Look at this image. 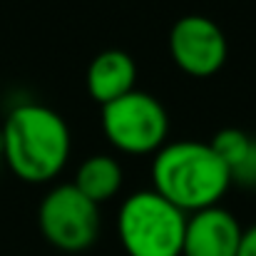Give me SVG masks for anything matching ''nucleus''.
<instances>
[{
	"instance_id": "nucleus-1",
	"label": "nucleus",
	"mask_w": 256,
	"mask_h": 256,
	"mask_svg": "<svg viewBox=\"0 0 256 256\" xmlns=\"http://www.w3.org/2000/svg\"><path fill=\"white\" fill-rule=\"evenodd\" d=\"M2 162L25 182L55 179L70 160L72 134L68 122L48 104L25 102L10 110L2 132Z\"/></svg>"
},
{
	"instance_id": "nucleus-2",
	"label": "nucleus",
	"mask_w": 256,
	"mask_h": 256,
	"mask_svg": "<svg viewBox=\"0 0 256 256\" xmlns=\"http://www.w3.org/2000/svg\"><path fill=\"white\" fill-rule=\"evenodd\" d=\"M154 192L184 214L216 206L232 186L229 170L214 154L209 142L179 140L164 144L152 164Z\"/></svg>"
},
{
	"instance_id": "nucleus-3",
	"label": "nucleus",
	"mask_w": 256,
	"mask_h": 256,
	"mask_svg": "<svg viewBox=\"0 0 256 256\" xmlns=\"http://www.w3.org/2000/svg\"><path fill=\"white\" fill-rule=\"evenodd\" d=\"M186 216L154 189L130 194L117 214V234L127 256H182Z\"/></svg>"
},
{
	"instance_id": "nucleus-4",
	"label": "nucleus",
	"mask_w": 256,
	"mask_h": 256,
	"mask_svg": "<svg viewBox=\"0 0 256 256\" xmlns=\"http://www.w3.org/2000/svg\"><path fill=\"white\" fill-rule=\"evenodd\" d=\"M102 130L110 144L127 154H157L170 132L164 104L150 92L132 90L102 104Z\"/></svg>"
},
{
	"instance_id": "nucleus-5",
	"label": "nucleus",
	"mask_w": 256,
	"mask_h": 256,
	"mask_svg": "<svg viewBox=\"0 0 256 256\" xmlns=\"http://www.w3.org/2000/svg\"><path fill=\"white\" fill-rule=\"evenodd\" d=\"M42 236L60 252H85L100 236V206L70 182L52 186L38 209Z\"/></svg>"
},
{
	"instance_id": "nucleus-6",
	"label": "nucleus",
	"mask_w": 256,
	"mask_h": 256,
	"mask_svg": "<svg viewBox=\"0 0 256 256\" xmlns=\"http://www.w3.org/2000/svg\"><path fill=\"white\" fill-rule=\"evenodd\" d=\"M170 52L186 75L209 78L226 62V38L212 18L184 15L170 30Z\"/></svg>"
},
{
	"instance_id": "nucleus-7",
	"label": "nucleus",
	"mask_w": 256,
	"mask_h": 256,
	"mask_svg": "<svg viewBox=\"0 0 256 256\" xmlns=\"http://www.w3.org/2000/svg\"><path fill=\"white\" fill-rule=\"evenodd\" d=\"M244 229L224 206H209L186 216L182 256H236Z\"/></svg>"
},
{
	"instance_id": "nucleus-8",
	"label": "nucleus",
	"mask_w": 256,
	"mask_h": 256,
	"mask_svg": "<svg viewBox=\"0 0 256 256\" xmlns=\"http://www.w3.org/2000/svg\"><path fill=\"white\" fill-rule=\"evenodd\" d=\"M134 82H137V62L130 52L117 50V48L102 50L100 55H94L85 75L87 92L100 104H107L137 90Z\"/></svg>"
},
{
	"instance_id": "nucleus-9",
	"label": "nucleus",
	"mask_w": 256,
	"mask_h": 256,
	"mask_svg": "<svg viewBox=\"0 0 256 256\" xmlns=\"http://www.w3.org/2000/svg\"><path fill=\"white\" fill-rule=\"evenodd\" d=\"M122 167L114 157L110 154H92L78 167L75 174V186L85 194L90 202H94L97 206L107 199H112L120 186H122Z\"/></svg>"
},
{
	"instance_id": "nucleus-10",
	"label": "nucleus",
	"mask_w": 256,
	"mask_h": 256,
	"mask_svg": "<svg viewBox=\"0 0 256 256\" xmlns=\"http://www.w3.org/2000/svg\"><path fill=\"white\" fill-rule=\"evenodd\" d=\"M249 144H252V137H249L246 132L236 130V127H224V130H219V132L212 137V142H209V147L214 150V154L224 162V167L229 172L244 160Z\"/></svg>"
},
{
	"instance_id": "nucleus-11",
	"label": "nucleus",
	"mask_w": 256,
	"mask_h": 256,
	"mask_svg": "<svg viewBox=\"0 0 256 256\" xmlns=\"http://www.w3.org/2000/svg\"><path fill=\"white\" fill-rule=\"evenodd\" d=\"M229 176H232V184L242 189H256V140H252L244 160L229 172Z\"/></svg>"
},
{
	"instance_id": "nucleus-12",
	"label": "nucleus",
	"mask_w": 256,
	"mask_h": 256,
	"mask_svg": "<svg viewBox=\"0 0 256 256\" xmlns=\"http://www.w3.org/2000/svg\"><path fill=\"white\" fill-rule=\"evenodd\" d=\"M236 256H256V224L252 229H244L242 246H239V254Z\"/></svg>"
},
{
	"instance_id": "nucleus-13",
	"label": "nucleus",
	"mask_w": 256,
	"mask_h": 256,
	"mask_svg": "<svg viewBox=\"0 0 256 256\" xmlns=\"http://www.w3.org/2000/svg\"><path fill=\"white\" fill-rule=\"evenodd\" d=\"M0 167H2V142H0Z\"/></svg>"
}]
</instances>
